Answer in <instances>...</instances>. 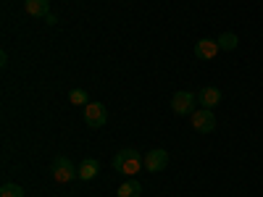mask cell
I'll list each match as a JSON object with an SVG mask.
<instances>
[{"label": "cell", "instance_id": "obj_9", "mask_svg": "<svg viewBox=\"0 0 263 197\" xmlns=\"http://www.w3.org/2000/svg\"><path fill=\"white\" fill-rule=\"evenodd\" d=\"M98 173H100V163H98L95 158H84V161L79 163V179H82V182H92Z\"/></svg>", "mask_w": 263, "mask_h": 197}, {"label": "cell", "instance_id": "obj_14", "mask_svg": "<svg viewBox=\"0 0 263 197\" xmlns=\"http://www.w3.org/2000/svg\"><path fill=\"white\" fill-rule=\"evenodd\" d=\"M69 103L71 105H87V103H90V95H87L84 90H71L69 92Z\"/></svg>", "mask_w": 263, "mask_h": 197}, {"label": "cell", "instance_id": "obj_5", "mask_svg": "<svg viewBox=\"0 0 263 197\" xmlns=\"http://www.w3.org/2000/svg\"><path fill=\"white\" fill-rule=\"evenodd\" d=\"M190 121H192V129L200 131V134H211V131L216 129V116H213L211 108H200V111H195L190 116Z\"/></svg>", "mask_w": 263, "mask_h": 197}, {"label": "cell", "instance_id": "obj_6", "mask_svg": "<svg viewBox=\"0 0 263 197\" xmlns=\"http://www.w3.org/2000/svg\"><path fill=\"white\" fill-rule=\"evenodd\" d=\"M145 171H150V173H161L166 166H168V152L163 150V147H156V150H150L147 155H145Z\"/></svg>", "mask_w": 263, "mask_h": 197}, {"label": "cell", "instance_id": "obj_10", "mask_svg": "<svg viewBox=\"0 0 263 197\" xmlns=\"http://www.w3.org/2000/svg\"><path fill=\"white\" fill-rule=\"evenodd\" d=\"M24 11L29 13V16H48V11H50V0H24Z\"/></svg>", "mask_w": 263, "mask_h": 197}, {"label": "cell", "instance_id": "obj_4", "mask_svg": "<svg viewBox=\"0 0 263 197\" xmlns=\"http://www.w3.org/2000/svg\"><path fill=\"white\" fill-rule=\"evenodd\" d=\"M105 121H108V111L103 103H87L84 105V124L90 129H100V126H105Z\"/></svg>", "mask_w": 263, "mask_h": 197}, {"label": "cell", "instance_id": "obj_8", "mask_svg": "<svg viewBox=\"0 0 263 197\" xmlns=\"http://www.w3.org/2000/svg\"><path fill=\"white\" fill-rule=\"evenodd\" d=\"M197 103H200V108H213L221 103V90L218 87H203L200 92H197Z\"/></svg>", "mask_w": 263, "mask_h": 197}, {"label": "cell", "instance_id": "obj_1", "mask_svg": "<svg viewBox=\"0 0 263 197\" xmlns=\"http://www.w3.org/2000/svg\"><path fill=\"white\" fill-rule=\"evenodd\" d=\"M114 168H116L119 173H124V176H135L140 168H145V163H142V158H140L137 150L124 147V150H119L116 155H114Z\"/></svg>", "mask_w": 263, "mask_h": 197}, {"label": "cell", "instance_id": "obj_13", "mask_svg": "<svg viewBox=\"0 0 263 197\" xmlns=\"http://www.w3.org/2000/svg\"><path fill=\"white\" fill-rule=\"evenodd\" d=\"M0 197H27V194L16 182H3V187H0Z\"/></svg>", "mask_w": 263, "mask_h": 197}, {"label": "cell", "instance_id": "obj_12", "mask_svg": "<svg viewBox=\"0 0 263 197\" xmlns=\"http://www.w3.org/2000/svg\"><path fill=\"white\" fill-rule=\"evenodd\" d=\"M218 48L221 50H234L237 45H239V40H237V34L234 32H224V34H218Z\"/></svg>", "mask_w": 263, "mask_h": 197}, {"label": "cell", "instance_id": "obj_3", "mask_svg": "<svg viewBox=\"0 0 263 197\" xmlns=\"http://www.w3.org/2000/svg\"><path fill=\"white\" fill-rule=\"evenodd\" d=\"M195 105H197V95L182 90L171 97V111L177 113V116H192L195 113Z\"/></svg>", "mask_w": 263, "mask_h": 197}, {"label": "cell", "instance_id": "obj_2", "mask_svg": "<svg viewBox=\"0 0 263 197\" xmlns=\"http://www.w3.org/2000/svg\"><path fill=\"white\" fill-rule=\"evenodd\" d=\"M50 171H53V179H55L58 184H71L74 179H79V168H77L69 158H66V155L55 158L53 166H50Z\"/></svg>", "mask_w": 263, "mask_h": 197}, {"label": "cell", "instance_id": "obj_11", "mask_svg": "<svg viewBox=\"0 0 263 197\" xmlns=\"http://www.w3.org/2000/svg\"><path fill=\"white\" fill-rule=\"evenodd\" d=\"M119 197H142V184L137 179H126L119 189H116Z\"/></svg>", "mask_w": 263, "mask_h": 197}, {"label": "cell", "instance_id": "obj_7", "mask_svg": "<svg viewBox=\"0 0 263 197\" xmlns=\"http://www.w3.org/2000/svg\"><path fill=\"white\" fill-rule=\"evenodd\" d=\"M218 42L216 40H197V45H195V58H200V61H213L218 55Z\"/></svg>", "mask_w": 263, "mask_h": 197}, {"label": "cell", "instance_id": "obj_15", "mask_svg": "<svg viewBox=\"0 0 263 197\" xmlns=\"http://www.w3.org/2000/svg\"><path fill=\"white\" fill-rule=\"evenodd\" d=\"M0 66H3V69H6V66H8V53H6V50L0 53Z\"/></svg>", "mask_w": 263, "mask_h": 197}]
</instances>
